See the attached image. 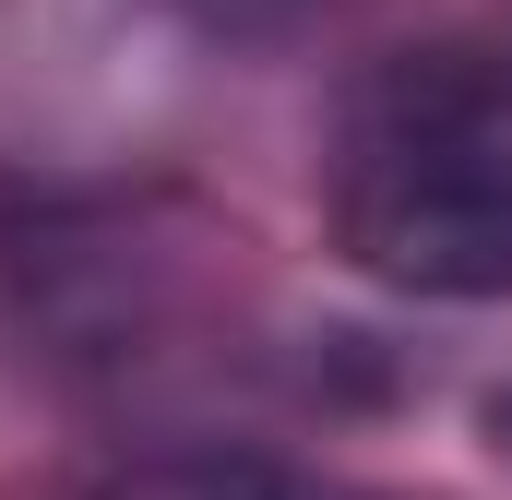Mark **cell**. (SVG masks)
<instances>
[{"label":"cell","mask_w":512,"mask_h":500,"mask_svg":"<svg viewBox=\"0 0 512 500\" xmlns=\"http://www.w3.org/2000/svg\"><path fill=\"white\" fill-rule=\"evenodd\" d=\"M334 250L393 298H512V36L382 60L334 120Z\"/></svg>","instance_id":"obj_1"},{"label":"cell","mask_w":512,"mask_h":500,"mask_svg":"<svg viewBox=\"0 0 512 500\" xmlns=\"http://www.w3.org/2000/svg\"><path fill=\"white\" fill-rule=\"evenodd\" d=\"M120 500H370V489H322V477H274V465H179Z\"/></svg>","instance_id":"obj_2"},{"label":"cell","mask_w":512,"mask_h":500,"mask_svg":"<svg viewBox=\"0 0 512 500\" xmlns=\"http://www.w3.org/2000/svg\"><path fill=\"white\" fill-rule=\"evenodd\" d=\"M179 24H203V36H286L298 12H322V0H167Z\"/></svg>","instance_id":"obj_3"},{"label":"cell","mask_w":512,"mask_h":500,"mask_svg":"<svg viewBox=\"0 0 512 500\" xmlns=\"http://www.w3.org/2000/svg\"><path fill=\"white\" fill-rule=\"evenodd\" d=\"M489 441H501V453H512V393H489Z\"/></svg>","instance_id":"obj_4"}]
</instances>
